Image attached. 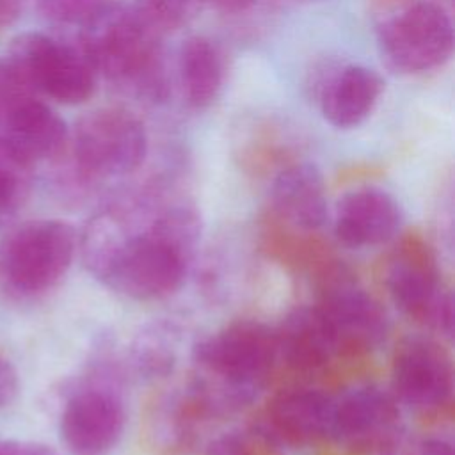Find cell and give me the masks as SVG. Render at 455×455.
<instances>
[{
  "label": "cell",
  "mask_w": 455,
  "mask_h": 455,
  "mask_svg": "<svg viewBox=\"0 0 455 455\" xmlns=\"http://www.w3.org/2000/svg\"><path fill=\"white\" fill-rule=\"evenodd\" d=\"M379 455H453V448L441 437L407 434L402 430L379 451Z\"/></svg>",
  "instance_id": "cell-25"
},
{
  "label": "cell",
  "mask_w": 455,
  "mask_h": 455,
  "mask_svg": "<svg viewBox=\"0 0 455 455\" xmlns=\"http://www.w3.org/2000/svg\"><path fill=\"white\" fill-rule=\"evenodd\" d=\"M391 393L416 409L444 405L453 393V364L444 347L430 338L403 341L393 357Z\"/></svg>",
  "instance_id": "cell-13"
},
{
  "label": "cell",
  "mask_w": 455,
  "mask_h": 455,
  "mask_svg": "<svg viewBox=\"0 0 455 455\" xmlns=\"http://www.w3.org/2000/svg\"><path fill=\"white\" fill-rule=\"evenodd\" d=\"M27 0H0V30L12 25L23 12Z\"/></svg>",
  "instance_id": "cell-30"
},
{
  "label": "cell",
  "mask_w": 455,
  "mask_h": 455,
  "mask_svg": "<svg viewBox=\"0 0 455 455\" xmlns=\"http://www.w3.org/2000/svg\"><path fill=\"white\" fill-rule=\"evenodd\" d=\"M403 213L398 201L384 188L357 187L343 194L334 208V236L350 249L387 243L402 228Z\"/></svg>",
  "instance_id": "cell-15"
},
{
  "label": "cell",
  "mask_w": 455,
  "mask_h": 455,
  "mask_svg": "<svg viewBox=\"0 0 455 455\" xmlns=\"http://www.w3.org/2000/svg\"><path fill=\"white\" fill-rule=\"evenodd\" d=\"M0 455H59V453L44 443L0 441Z\"/></svg>",
  "instance_id": "cell-28"
},
{
  "label": "cell",
  "mask_w": 455,
  "mask_h": 455,
  "mask_svg": "<svg viewBox=\"0 0 455 455\" xmlns=\"http://www.w3.org/2000/svg\"><path fill=\"white\" fill-rule=\"evenodd\" d=\"M148 155L142 119L123 105H105L84 114L69 132L68 167L62 178L75 190L135 172Z\"/></svg>",
  "instance_id": "cell-4"
},
{
  "label": "cell",
  "mask_w": 455,
  "mask_h": 455,
  "mask_svg": "<svg viewBox=\"0 0 455 455\" xmlns=\"http://www.w3.org/2000/svg\"><path fill=\"white\" fill-rule=\"evenodd\" d=\"M76 43L96 75L123 94L149 103H160L171 94L172 75L162 36L132 5L108 0L78 28Z\"/></svg>",
  "instance_id": "cell-3"
},
{
  "label": "cell",
  "mask_w": 455,
  "mask_h": 455,
  "mask_svg": "<svg viewBox=\"0 0 455 455\" xmlns=\"http://www.w3.org/2000/svg\"><path fill=\"white\" fill-rule=\"evenodd\" d=\"M203 5L222 12V14H240L252 9L259 0H201Z\"/></svg>",
  "instance_id": "cell-29"
},
{
  "label": "cell",
  "mask_w": 455,
  "mask_h": 455,
  "mask_svg": "<svg viewBox=\"0 0 455 455\" xmlns=\"http://www.w3.org/2000/svg\"><path fill=\"white\" fill-rule=\"evenodd\" d=\"M377 46L384 64L400 75H425L453 55L451 14L439 0H405L377 23Z\"/></svg>",
  "instance_id": "cell-5"
},
{
  "label": "cell",
  "mask_w": 455,
  "mask_h": 455,
  "mask_svg": "<svg viewBox=\"0 0 455 455\" xmlns=\"http://www.w3.org/2000/svg\"><path fill=\"white\" fill-rule=\"evenodd\" d=\"M0 139L20 162L34 167L39 162H57L64 156L69 128L39 96H30L2 116Z\"/></svg>",
  "instance_id": "cell-14"
},
{
  "label": "cell",
  "mask_w": 455,
  "mask_h": 455,
  "mask_svg": "<svg viewBox=\"0 0 455 455\" xmlns=\"http://www.w3.org/2000/svg\"><path fill=\"white\" fill-rule=\"evenodd\" d=\"M178 359V332L165 322H155L140 329L133 338L126 363L146 380L164 379L172 373Z\"/></svg>",
  "instance_id": "cell-20"
},
{
  "label": "cell",
  "mask_w": 455,
  "mask_h": 455,
  "mask_svg": "<svg viewBox=\"0 0 455 455\" xmlns=\"http://www.w3.org/2000/svg\"><path fill=\"white\" fill-rule=\"evenodd\" d=\"M108 0H36L39 14L50 23L80 28Z\"/></svg>",
  "instance_id": "cell-24"
},
{
  "label": "cell",
  "mask_w": 455,
  "mask_h": 455,
  "mask_svg": "<svg viewBox=\"0 0 455 455\" xmlns=\"http://www.w3.org/2000/svg\"><path fill=\"white\" fill-rule=\"evenodd\" d=\"M270 199L275 215L297 229L316 231L329 219L325 180L311 162L283 165L274 176Z\"/></svg>",
  "instance_id": "cell-17"
},
{
  "label": "cell",
  "mask_w": 455,
  "mask_h": 455,
  "mask_svg": "<svg viewBox=\"0 0 455 455\" xmlns=\"http://www.w3.org/2000/svg\"><path fill=\"white\" fill-rule=\"evenodd\" d=\"M395 395L379 386H359L334 398L331 437L354 451L379 453L402 432Z\"/></svg>",
  "instance_id": "cell-12"
},
{
  "label": "cell",
  "mask_w": 455,
  "mask_h": 455,
  "mask_svg": "<svg viewBox=\"0 0 455 455\" xmlns=\"http://www.w3.org/2000/svg\"><path fill=\"white\" fill-rule=\"evenodd\" d=\"M144 229L130 228L103 284L133 300H156L180 288L201 242V215L188 199L153 206Z\"/></svg>",
  "instance_id": "cell-2"
},
{
  "label": "cell",
  "mask_w": 455,
  "mask_h": 455,
  "mask_svg": "<svg viewBox=\"0 0 455 455\" xmlns=\"http://www.w3.org/2000/svg\"><path fill=\"white\" fill-rule=\"evenodd\" d=\"M281 444L263 427L249 432H226L212 439L204 455H283Z\"/></svg>",
  "instance_id": "cell-23"
},
{
  "label": "cell",
  "mask_w": 455,
  "mask_h": 455,
  "mask_svg": "<svg viewBox=\"0 0 455 455\" xmlns=\"http://www.w3.org/2000/svg\"><path fill=\"white\" fill-rule=\"evenodd\" d=\"M78 235L64 220H30L0 242V284L16 295H39L57 286L68 274Z\"/></svg>",
  "instance_id": "cell-6"
},
{
  "label": "cell",
  "mask_w": 455,
  "mask_h": 455,
  "mask_svg": "<svg viewBox=\"0 0 455 455\" xmlns=\"http://www.w3.org/2000/svg\"><path fill=\"white\" fill-rule=\"evenodd\" d=\"M226 80V59L220 46L206 36L187 37L176 53L174 82L183 103L192 110L210 108Z\"/></svg>",
  "instance_id": "cell-18"
},
{
  "label": "cell",
  "mask_w": 455,
  "mask_h": 455,
  "mask_svg": "<svg viewBox=\"0 0 455 455\" xmlns=\"http://www.w3.org/2000/svg\"><path fill=\"white\" fill-rule=\"evenodd\" d=\"M277 354L275 331L238 320L196 341L188 393L206 418L251 405L267 386Z\"/></svg>",
  "instance_id": "cell-1"
},
{
  "label": "cell",
  "mask_w": 455,
  "mask_h": 455,
  "mask_svg": "<svg viewBox=\"0 0 455 455\" xmlns=\"http://www.w3.org/2000/svg\"><path fill=\"white\" fill-rule=\"evenodd\" d=\"M315 306L336 334L339 350H371L386 339V311L343 265L323 267Z\"/></svg>",
  "instance_id": "cell-10"
},
{
  "label": "cell",
  "mask_w": 455,
  "mask_h": 455,
  "mask_svg": "<svg viewBox=\"0 0 455 455\" xmlns=\"http://www.w3.org/2000/svg\"><path fill=\"white\" fill-rule=\"evenodd\" d=\"M37 96L9 57H0V119L18 101Z\"/></svg>",
  "instance_id": "cell-26"
},
{
  "label": "cell",
  "mask_w": 455,
  "mask_h": 455,
  "mask_svg": "<svg viewBox=\"0 0 455 455\" xmlns=\"http://www.w3.org/2000/svg\"><path fill=\"white\" fill-rule=\"evenodd\" d=\"M30 169L32 167L20 162L0 139V229L23 201Z\"/></svg>",
  "instance_id": "cell-22"
},
{
  "label": "cell",
  "mask_w": 455,
  "mask_h": 455,
  "mask_svg": "<svg viewBox=\"0 0 455 455\" xmlns=\"http://www.w3.org/2000/svg\"><path fill=\"white\" fill-rule=\"evenodd\" d=\"M386 286L395 306L411 320L450 338L453 302L443 288L432 249L418 235L407 236L395 249Z\"/></svg>",
  "instance_id": "cell-9"
},
{
  "label": "cell",
  "mask_w": 455,
  "mask_h": 455,
  "mask_svg": "<svg viewBox=\"0 0 455 455\" xmlns=\"http://www.w3.org/2000/svg\"><path fill=\"white\" fill-rule=\"evenodd\" d=\"M37 96L62 105L91 100L98 75L78 46L44 32H23L12 39L9 55Z\"/></svg>",
  "instance_id": "cell-8"
},
{
  "label": "cell",
  "mask_w": 455,
  "mask_h": 455,
  "mask_svg": "<svg viewBox=\"0 0 455 455\" xmlns=\"http://www.w3.org/2000/svg\"><path fill=\"white\" fill-rule=\"evenodd\" d=\"M139 18L162 37L188 25L199 12L201 0H132Z\"/></svg>",
  "instance_id": "cell-21"
},
{
  "label": "cell",
  "mask_w": 455,
  "mask_h": 455,
  "mask_svg": "<svg viewBox=\"0 0 455 455\" xmlns=\"http://www.w3.org/2000/svg\"><path fill=\"white\" fill-rule=\"evenodd\" d=\"M307 89L331 126L352 130L361 126L375 110L384 91V80L364 64L323 60L311 71Z\"/></svg>",
  "instance_id": "cell-11"
},
{
  "label": "cell",
  "mask_w": 455,
  "mask_h": 455,
  "mask_svg": "<svg viewBox=\"0 0 455 455\" xmlns=\"http://www.w3.org/2000/svg\"><path fill=\"white\" fill-rule=\"evenodd\" d=\"M119 380V364L101 359L68 395L59 430L71 453L105 455L121 441L126 427V409Z\"/></svg>",
  "instance_id": "cell-7"
},
{
  "label": "cell",
  "mask_w": 455,
  "mask_h": 455,
  "mask_svg": "<svg viewBox=\"0 0 455 455\" xmlns=\"http://www.w3.org/2000/svg\"><path fill=\"white\" fill-rule=\"evenodd\" d=\"M18 395V373L12 363L0 354V407L9 405Z\"/></svg>",
  "instance_id": "cell-27"
},
{
  "label": "cell",
  "mask_w": 455,
  "mask_h": 455,
  "mask_svg": "<svg viewBox=\"0 0 455 455\" xmlns=\"http://www.w3.org/2000/svg\"><path fill=\"white\" fill-rule=\"evenodd\" d=\"M274 331L279 357L295 370H318L341 352L336 334L316 306L295 307Z\"/></svg>",
  "instance_id": "cell-19"
},
{
  "label": "cell",
  "mask_w": 455,
  "mask_h": 455,
  "mask_svg": "<svg viewBox=\"0 0 455 455\" xmlns=\"http://www.w3.org/2000/svg\"><path fill=\"white\" fill-rule=\"evenodd\" d=\"M334 398L307 387L277 393L261 425L281 446H307L331 437Z\"/></svg>",
  "instance_id": "cell-16"
}]
</instances>
